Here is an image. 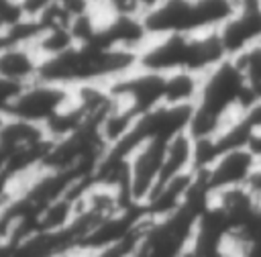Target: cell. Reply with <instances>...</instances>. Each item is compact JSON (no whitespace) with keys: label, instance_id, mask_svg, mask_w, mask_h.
Returning <instances> with one entry per match:
<instances>
[{"label":"cell","instance_id":"obj_1","mask_svg":"<svg viewBox=\"0 0 261 257\" xmlns=\"http://www.w3.org/2000/svg\"><path fill=\"white\" fill-rule=\"evenodd\" d=\"M234 8L237 2L230 0H151L143 20L153 39L169 35H200L218 31L232 16Z\"/></svg>","mask_w":261,"mask_h":257},{"label":"cell","instance_id":"obj_2","mask_svg":"<svg viewBox=\"0 0 261 257\" xmlns=\"http://www.w3.org/2000/svg\"><path fill=\"white\" fill-rule=\"evenodd\" d=\"M261 171V157L253 147H234L216 155L204 169H198L200 184L210 194L230 188H251Z\"/></svg>","mask_w":261,"mask_h":257},{"label":"cell","instance_id":"obj_3","mask_svg":"<svg viewBox=\"0 0 261 257\" xmlns=\"http://www.w3.org/2000/svg\"><path fill=\"white\" fill-rule=\"evenodd\" d=\"M165 147L167 141H147L137 147L128 157V190L126 198L128 204L135 208H145L151 200L153 192L159 186L163 161H165Z\"/></svg>","mask_w":261,"mask_h":257},{"label":"cell","instance_id":"obj_4","mask_svg":"<svg viewBox=\"0 0 261 257\" xmlns=\"http://www.w3.org/2000/svg\"><path fill=\"white\" fill-rule=\"evenodd\" d=\"M73 102L71 88L51 84V82H35L18 94L16 102L12 104L8 116L22 118L29 122H37L47 126L55 116H59L63 110H67Z\"/></svg>","mask_w":261,"mask_h":257},{"label":"cell","instance_id":"obj_5","mask_svg":"<svg viewBox=\"0 0 261 257\" xmlns=\"http://www.w3.org/2000/svg\"><path fill=\"white\" fill-rule=\"evenodd\" d=\"M228 59L261 45V2H237L232 16L218 29Z\"/></svg>","mask_w":261,"mask_h":257},{"label":"cell","instance_id":"obj_6","mask_svg":"<svg viewBox=\"0 0 261 257\" xmlns=\"http://www.w3.org/2000/svg\"><path fill=\"white\" fill-rule=\"evenodd\" d=\"M110 90L120 104L133 108L137 114H145L163 104L165 75L139 67L133 73L114 82Z\"/></svg>","mask_w":261,"mask_h":257},{"label":"cell","instance_id":"obj_7","mask_svg":"<svg viewBox=\"0 0 261 257\" xmlns=\"http://www.w3.org/2000/svg\"><path fill=\"white\" fill-rule=\"evenodd\" d=\"M43 59L33 43H6L0 53V78L27 88L41 80Z\"/></svg>","mask_w":261,"mask_h":257},{"label":"cell","instance_id":"obj_8","mask_svg":"<svg viewBox=\"0 0 261 257\" xmlns=\"http://www.w3.org/2000/svg\"><path fill=\"white\" fill-rule=\"evenodd\" d=\"M192 171H196V141L192 139L190 133H181L167 141L159 186L173 177L192 173Z\"/></svg>","mask_w":261,"mask_h":257},{"label":"cell","instance_id":"obj_9","mask_svg":"<svg viewBox=\"0 0 261 257\" xmlns=\"http://www.w3.org/2000/svg\"><path fill=\"white\" fill-rule=\"evenodd\" d=\"M204 75L194 71H173L165 75V106H196L202 94Z\"/></svg>","mask_w":261,"mask_h":257},{"label":"cell","instance_id":"obj_10","mask_svg":"<svg viewBox=\"0 0 261 257\" xmlns=\"http://www.w3.org/2000/svg\"><path fill=\"white\" fill-rule=\"evenodd\" d=\"M33 47L43 61H49L75 49L77 41L69 29H51V31H39L37 39L33 41Z\"/></svg>","mask_w":261,"mask_h":257},{"label":"cell","instance_id":"obj_11","mask_svg":"<svg viewBox=\"0 0 261 257\" xmlns=\"http://www.w3.org/2000/svg\"><path fill=\"white\" fill-rule=\"evenodd\" d=\"M232 61L239 67L247 84V90L253 94L255 100L261 102V45L247 49L245 53L232 57Z\"/></svg>","mask_w":261,"mask_h":257},{"label":"cell","instance_id":"obj_12","mask_svg":"<svg viewBox=\"0 0 261 257\" xmlns=\"http://www.w3.org/2000/svg\"><path fill=\"white\" fill-rule=\"evenodd\" d=\"M24 20L20 2L14 0H0V35H8Z\"/></svg>","mask_w":261,"mask_h":257},{"label":"cell","instance_id":"obj_13","mask_svg":"<svg viewBox=\"0 0 261 257\" xmlns=\"http://www.w3.org/2000/svg\"><path fill=\"white\" fill-rule=\"evenodd\" d=\"M51 0H20V10H22V16L24 20L29 22H39L41 16L47 12Z\"/></svg>","mask_w":261,"mask_h":257},{"label":"cell","instance_id":"obj_14","mask_svg":"<svg viewBox=\"0 0 261 257\" xmlns=\"http://www.w3.org/2000/svg\"><path fill=\"white\" fill-rule=\"evenodd\" d=\"M6 43H8V41H6V37H4V35H0V53H2V49L6 47Z\"/></svg>","mask_w":261,"mask_h":257}]
</instances>
